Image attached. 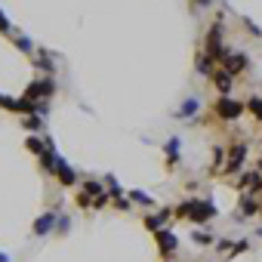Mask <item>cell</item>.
<instances>
[{
	"label": "cell",
	"mask_w": 262,
	"mask_h": 262,
	"mask_svg": "<svg viewBox=\"0 0 262 262\" xmlns=\"http://www.w3.org/2000/svg\"><path fill=\"white\" fill-rule=\"evenodd\" d=\"M179 213L192 216V222H207V219L216 216V207H213L210 201H198V198H192V201H185V204L179 207Z\"/></svg>",
	"instance_id": "1"
},
{
	"label": "cell",
	"mask_w": 262,
	"mask_h": 262,
	"mask_svg": "<svg viewBox=\"0 0 262 262\" xmlns=\"http://www.w3.org/2000/svg\"><path fill=\"white\" fill-rule=\"evenodd\" d=\"M241 111H244V105L235 102V99H219V102H216V115H219L222 121H235V118H241Z\"/></svg>",
	"instance_id": "2"
},
{
	"label": "cell",
	"mask_w": 262,
	"mask_h": 262,
	"mask_svg": "<svg viewBox=\"0 0 262 262\" xmlns=\"http://www.w3.org/2000/svg\"><path fill=\"white\" fill-rule=\"evenodd\" d=\"M247 158V145H235L232 148V161H229V167H226V173H235L238 167H241V161Z\"/></svg>",
	"instance_id": "3"
},
{
	"label": "cell",
	"mask_w": 262,
	"mask_h": 262,
	"mask_svg": "<svg viewBox=\"0 0 262 262\" xmlns=\"http://www.w3.org/2000/svg\"><path fill=\"white\" fill-rule=\"evenodd\" d=\"M244 68H247V59H244V56H238V53L226 59V71H229V74H238V71H244Z\"/></svg>",
	"instance_id": "4"
},
{
	"label": "cell",
	"mask_w": 262,
	"mask_h": 262,
	"mask_svg": "<svg viewBox=\"0 0 262 262\" xmlns=\"http://www.w3.org/2000/svg\"><path fill=\"white\" fill-rule=\"evenodd\" d=\"M158 244H161V253H164V256L176 250V238H173L170 232H158Z\"/></svg>",
	"instance_id": "5"
},
{
	"label": "cell",
	"mask_w": 262,
	"mask_h": 262,
	"mask_svg": "<svg viewBox=\"0 0 262 262\" xmlns=\"http://www.w3.org/2000/svg\"><path fill=\"white\" fill-rule=\"evenodd\" d=\"M213 81H216V87H219L222 93H226V90L232 87V74H229L226 68H222V71H216V74H213Z\"/></svg>",
	"instance_id": "6"
},
{
	"label": "cell",
	"mask_w": 262,
	"mask_h": 262,
	"mask_svg": "<svg viewBox=\"0 0 262 262\" xmlns=\"http://www.w3.org/2000/svg\"><path fill=\"white\" fill-rule=\"evenodd\" d=\"M56 170H59V182H65V185H71V182H74V170H71L68 164H62V161H59V164H56Z\"/></svg>",
	"instance_id": "7"
},
{
	"label": "cell",
	"mask_w": 262,
	"mask_h": 262,
	"mask_svg": "<svg viewBox=\"0 0 262 262\" xmlns=\"http://www.w3.org/2000/svg\"><path fill=\"white\" fill-rule=\"evenodd\" d=\"M50 229H53V213H47V216H41V219L34 222V232H37V235H44V232H50Z\"/></svg>",
	"instance_id": "8"
},
{
	"label": "cell",
	"mask_w": 262,
	"mask_h": 262,
	"mask_svg": "<svg viewBox=\"0 0 262 262\" xmlns=\"http://www.w3.org/2000/svg\"><path fill=\"white\" fill-rule=\"evenodd\" d=\"M170 219V210H164V213H158V216H152V219H148V229H161L164 226V222Z\"/></svg>",
	"instance_id": "9"
},
{
	"label": "cell",
	"mask_w": 262,
	"mask_h": 262,
	"mask_svg": "<svg viewBox=\"0 0 262 262\" xmlns=\"http://www.w3.org/2000/svg\"><path fill=\"white\" fill-rule=\"evenodd\" d=\"M28 148H31V152H34V155H44V152H47V148H44V142H41V139H28Z\"/></svg>",
	"instance_id": "10"
},
{
	"label": "cell",
	"mask_w": 262,
	"mask_h": 262,
	"mask_svg": "<svg viewBox=\"0 0 262 262\" xmlns=\"http://www.w3.org/2000/svg\"><path fill=\"white\" fill-rule=\"evenodd\" d=\"M250 111H253V115L262 121V99H250Z\"/></svg>",
	"instance_id": "11"
},
{
	"label": "cell",
	"mask_w": 262,
	"mask_h": 262,
	"mask_svg": "<svg viewBox=\"0 0 262 262\" xmlns=\"http://www.w3.org/2000/svg\"><path fill=\"white\" fill-rule=\"evenodd\" d=\"M195 111H198V99H189L182 105V115H195Z\"/></svg>",
	"instance_id": "12"
},
{
	"label": "cell",
	"mask_w": 262,
	"mask_h": 262,
	"mask_svg": "<svg viewBox=\"0 0 262 262\" xmlns=\"http://www.w3.org/2000/svg\"><path fill=\"white\" fill-rule=\"evenodd\" d=\"M256 210V201L253 198H244V204H241V213H253Z\"/></svg>",
	"instance_id": "13"
},
{
	"label": "cell",
	"mask_w": 262,
	"mask_h": 262,
	"mask_svg": "<svg viewBox=\"0 0 262 262\" xmlns=\"http://www.w3.org/2000/svg\"><path fill=\"white\" fill-rule=\"evenodd\" d=\"M133 198H136V201H139V204H152V198H148V195H145V192H133Z\"/></svg>",
	"instance_id": "14"
},
{
	"label": "cell",
	"mask_w": 262,
	"mask_h": 262,
	"mask_svg": "<svg viewBox=\"0 0 262 262\" xmlns=\"http://www.w3.org/2000/svg\"><path fill=\"white\" fill-rule=\"evenodd\" d=\"M198 68H201V71H204V74H210V62H207V59H204V56H201V59H198Z\"/></svg>",
	"instance_id": "15"
},
{
	"label": "cell",
	"mask_w": 262,
	"mask_h": 262,
	"mask_svg": "<svg viewBox=\"0 0 262 262\" xmlns=\"http://www.w3.org/2000/svg\"><path fill=\"white\" fill-rule=\"evenodd\" d=\"M25 127H28V130H37V127H41V118H28Z\"/></svg>",
	"instance_id": "16"
},
{
	"label": "cell",
	"mask_w": 262,
	"mask_h": 262,
	"mask_svg": "<svg viewBox=\"0 0 262 262\" xmlns=\"http://www.w3.org/2000/svg\"><path fill=\"white\" fill-rule=\"evenodd\" d=\"M0 31H10V22H7V16L0 13Z\"/></svg>",
	"instance_id": "17"
}]
</instances>
